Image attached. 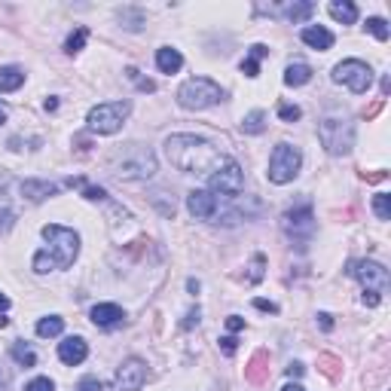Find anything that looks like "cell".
Masks as SVG:
<instances>
[{"mask_svg": "<svg viewBox=\"0 0 391 391\" xmlns=\"http://www.w3.org/2000/svg\"><path fill=\"white\" fill-rule=\"evenodd\" d=\"M367 31L373 34L376 40H388V34H391V31H388V25H385V18H376V16H373V18H367Z\"/></svg>", "mask_w": 391, "mask_h": 391, "instance_id": "obj_30", "label": "cell"}, {"mask_svg": "<svg viewBox=\"0 0 391 391\" xmlns=\"http://www.w3.org/2000/svg\"><path fill=\"white\" fill-rule=\"evenodd\" d=\"M282 391H306V388H303V385H296V383H291V385H284Z\"/></svg>", "mask_w": 391, "mask_h": 391, "instance_id": "obj_47", "label": "cell"}, {"mask_svg": "<svg viewBox=\"0 0 391 391\" xmlns=\"http://www.w3.org/2000/svg\"><path fill=\"white\" fill-rule=\"evenodd\" d=\"M269 355L266 351H257L254 358H251V364L245 367V379L248 383H254V385H260V383H266L269 379Z\"/></svg>", "mask_w": 391, "mask_h": 391, "instance_id": "obj_18", "label": "cell"}, {"mask_svg": "<svg viewBox=\"0 0 391 391\" xmlns=\"http://www.w3.org/2000/svg\"><path fill=\"white\" fill-rule=\"evenodd\" d=\"M25 391H55V385H52V379L40 376V379H31V383L25 385Z\"/></svg>", "mask_w": 391, "mask_h": 391, "instance_id": "obj_34", "label": "cell"}, {"mask_svg": "<svg viewBox=\"0 0 391 391\" xmlns=\"http://www.w3.org/2000/svg\"><path fill=\"white\" fill-rule=\"evenodd\" d=\"M126 77H128V80H135L141 92H156V83H153V80H141V73H138L135 68H128V71H126Z\"/></svg>", "mask_w": 391, "mask_h": 391, "instance_id": "obj_32", "label": "cell"}, {"mask_svg": "<svg viewBox=\"0 0 391 391\" xmlns=\"http://www.w3.org/2000/svg\"><path fill=\"white\" fill-rule=\"evenodd\" d=\"M43 239H46V248L34 257V272L46 275V272H52V269H68L73 260H77L80 236L73 229L52 223V227H43Z\"/></svg>", "mask_w": 391, "mask_h": 391, "instance_id": "obj_2", "label": "cell"}, {"mask_svg": "<svg viewBox=\"0 0 391 391\" xmlns=\"http://www.w3.org/2000/svg\"><path fill=\"white\" fill-rule=\"evenodd\" d=\"M86 355H89V346H86V339L83 337H68L59 346V358L64 361L68 367H77V364H83L86 361Z\"/></svg>", "mask_w": 391, "mask_h": 391, "instance_id": "obj_15", "label": "cell"}, {"mask_svg": "<svg viewBox=\"0 0 391 391\" xmlns=\"http://www.w3.org/2000/svg\"><path fill=\"white\" fill-rule=\"evenodd\" d=\"M315 13V6L312 4H294V6H287L284 9V16L291 18V22H303V18H309Z\"/></svg>", "mask_w": 391, "mask_h": 391, "instance_id": "obj_28", "label": "cell"}, {"mask_svg": "<svg viewBox=\"0 0 391 391\" xmlns=\"http://www.w3.org/2000/svg\"><path fill=\"white\" fill-rule=\"evenodd\" d=\"M333 83H342V86H349L355 95H364V92L373 86V71H370V64H364V61L349 59L333 68Z\"/></svg>", "mask_w": 391, "mask_h": 391, "instance_id": "obj_8", "label": "cell"}, {"mask_svg": "<svg viewBox=\"0 0 391 391\" xmlns=\"http://www.w3.org/2000/svg\"><path fill=\"white\" fill-rule=\"evenodd\" d=\"M22 83H25V73L18 68H13V64L0 68V92H16Z\"/></svg>", "mask_w": 391, "mask_h": 391, "instance_id": "obj_21", "label": "cell"}, {"mask_svg": "<svg viewBox=\"0 0 391 391\" xmlns=\"http://www.w3.org/2000/svg\"><path fill=\"white\" fill-rule=\"evenodd\" d=\"M107 169L119 181H147L156 174V156L144 144H126L107 156Z\"/></svg>", "mask_w": 391, "mask_h": 391, "instance_id": "obj_3", "label": "cell"}, {"mask_svg": "<svg viewBox=\"0 0 391 391\" xmlns=\"http://www.w3.org/2000/svg\"><path fill=\"white\" fill-rule=\"evenodd\" d=\"M321 370H324V373H327V376H333V379H337V370H333V367H337V358H330V355H321Z\"/></svg>", "mask_w": 391, "mask_h": 391, "instance_id": "obj_37", "label": "cell"}, {"mask_svg": "<svg viewBox=\"0 0 391 391\" xmlns=\"http://www.w3.org/2000/svg\"><path fill=\"white\" fill-rule=\"evenodd\" d=\"M165 153H169L172 165H178L187 174H211L227 162V156H220L217 147L196 135H172L165 141Z\"/></svg>", "mask_w": 391, "mask_h": 391, "instance_id": "obj_1", "label": "cell"}, {"mask_svg": "<svg viewBox=\"0 0 391 391\" xmlns=\"http://www.w3.org/2000/svg\"><path fill=\"white\" fill-rule=\"evenodd\" d=\"M227 327H229L232 333H236V330H241V327H245V321H241L239 315H229V318H227Z\"/></svg>", "mask_w": 391, "mask_h": 391, "instance_id": "obj_41", "label": "cell"}, {"mask_svg": "<svg viewBox=\"0 0 391 391\" xmlns=\"http://www.w3.org/2000/svg\"><path fill=\"white\" fill-rule=\"evenodd\" d=\"M220 98H223V89L208 77H193L178 89V104L184 110H205L217 104Z\"/></svg>", "mask_w": 391, "mask_h": 391, "instance_id": "obj_5", "label": "cell"}, {"mask_svg": "<svg viewBox=\"0 0 391 391\" xmlns=\"http://www.w3.org/2000/svg\"><path fill=\"white\" fill-rule=\"evenodd\" d=\"M220 349H223V355H236V337H223Z\"/></svg>", "mask_w": 391, "mask_h": 391, "instance_id": "obj_38", "label": "cell"}, {"mask_svg": "<svg viewBox=\"0 0 391 391\" xmlns=\"http://www.w3.org/2000/svg\"><path fill=\"white\" fill-rule=\"evenodd\" d=\"M263 266H266V257L257 254L254 263H251V282H260V278H263Z\"/></svg>", "mask_w": 391, "mask_h": 391, "instance_id": "obj_35", "label": "cell"}, {"mask_svg": "<svg viewBox=\"0 0 391 391\" xmlns=\"http://www.w3.org/2000/svg\"><path fill=\"white\" fill-rule=\"evenodd\" d=\"M4 123H6V107L0 104V126H4Z\"/></svg>", "mask_w": 391, "mask_h": 391, "instance_id": "obj_49", "label": "cell"}, {"mask_svg": "<svg viewBox=\"0 0 391 391\" xmlns=\"http://www.w3.org/2000/svg\"><path fill=\"white\" fill-rule=\"evenodd\" d=\"M373 211H376L379 220H388L391 217V196L388 193H379L376 196V199H373Z\"/></svg>", "mask_w": 391, "mask_h": 391, "instance_id": "obj_29", "label": "cell"}, {"mask_svg": "<svg viewBox=\"0 0 391 391\" xmlns=\"http://www.w3.org/2000/svg\"><path fill=\"white\" fill-rule=\"evenodd\" d=\"M80 190H83V196H86L89 202H104V199H107V193H104V190H101V187H89L86 181H83V187H80Z\"/></svg>", "mask_w": 391, "mask_h": 391, "instance_id": "obj_33", "label": "cell"}, {"mask_svg": "<svg viewBox=\"0 0 391 391\" xmlns=\"http://www.w3.org/2000/svg\"><path fill=\"white\" fill-rule=\"evenodd\" d=\"M156 64H160L162 73H178L184 68V55L178 49H172V46H162V49L156 52Z\"/></svg>", "mask_w": 391, "mask_h": 391, "instance_id": "obj_19", "label": "cell"}, {"mask_svg": "<svg viewBox=\"0 0 391 391\" xmlns=\"http://www.w3.org/2000/svg\"><path fill=\"white\" fill-rule=\"evenodd\" d=\"M303 370H306L303 364H287V370H284V373L291 376V379H300V376H303Z\"/></svg>", "mask_w": 391, "mask_h": 391, "instance_id": "obj_42", "label": "cell"}, {"mask_svg": "<svg viewBox=\"0 0 391 391\" xmlns=\"http://www.w3.org/2000/svg\"><path fill=\"white\" fill-rule=\"evenodd\" d=\"M300 37H303L306 46H312V49H321V52H327L330 46H333V34H330L324 25H309V28H303Z\"/></svg>", "mask_w": 391, "mask_h": 391, "instance_id": "obj_16", "label": "cell"}, {"mask_svg": "<svg viewBox=\"0 0 391 391\" xmlns=\"http://www.w3.org/2000/svg\"><path fill=\"white\" fill-rule=\"evenodd\" d=\"M147 383V367L141 358H128L119 364L116 370V379H114V388L116 391H141Z\"/></svg>", "mask_w": 391, "mask_h": 391, "instance_id": "obj_12", "label": "cell"}, {"mask_svg": "<svg viewBox=\"0 0 391 391\" xmlns=\"http://www.w3.org/2000/svg\"><path fill=\"white\" fill-rule=\"evenodd\" d=\"M187 208L193 217H199V220H214L220 214V202H217V196L208 193V190H193L187 196Z\"/></svg>", "mask_w": 391, "mask_h": 391, "instance_id": "obj_13", "label": "cell"}, {"mask_svg": "<svg viewBox=\"0 0 391 391\" xmlns=\"http://www.w3.org/2000/svg\"><path fill=\"white\" fill-rule=\"evenodd\" d=\"M61 330H64V321L59 318V315H49V318H40V324H37V333H40L43 339L59 337Z\"/></svg>", "mask_w": 391, "mask_h": 391, "instance_id": "obj_25", "label": "cell"}, {"mask_svg": "<svg viewBox=\"0 0 391 391\" xmlns=\"http://www.w3.org/2000/svg\"><path fill=\"white\" fill-rule=\"evenodd\" d=\"M0 391H6V373L0 370Z\"/></svg>", "mask_w": 391, "mask_h": 391, "instance_id": "obj_48", "label": "cell"}, {"mask_svg": "<svg viewBox=\"0 0 391 391\" xmlns=\"http://www.w3.org/2000/svg\"><path fill=\"white\" fill-rule=\"evenodd\" d=\"M318 321H321V327H324V330H330V327H333V321H330V315H327V312H321V315H318Z\"/></svg>", "mask_w": 391, "mask_h": 391, "instance_id": "obj_45", "label": "cell"}, {"mask_svg": "<svg viewBox=\"0 0 391 391\" xmlns=\"http://www.w3.org/2000/svg\"><path fill=\"white\" fill-rule=\"evenodd\" d=\"M254 306H257L260 312H278V306H275V303H269V300H257Z\"/></svg>", "mask_w": 391, "mask_h": 391, "instance_id": "obj_44", "label": "cell"}, {"mask_svg": "<svg viewBox=\"0 0 391 391\" xmlns=\"http://www.w3.org/2000/svg\"><path fill=\"white\" fill-rule=\"evenodd\" d=\"M309 80H312V68H309V64H303V61H296V64H291V68L284 71L287 86H306Z\"/></svg>", "mask_w": 391, "mask_h": 391, "instance_id": "obj_20", "label": "cell"}, {"mask_svg": "<svg viewBox=\"0 0 391 391\" xmlns=\"http://www.w3.org/2000/svg\"><path fill=\"white\" fill-rule=\"evenodd\" d=\"M282 227L284 232L291 236L294 241H300V248L306 245V241L312 239V232H315V214L309 205H300V208H291L282 217Z\"/></svg>", "mask_w": 391, "mask_h": 391, "instance_id": "obj_11", "label": "cell"}, {"mask_svg": "<svg viewBox=\"0 0 391 391\" xmlns=\"http://www.w3.org/2000/svg\"><path fill=\"white\" fill-rule=\"evenodd\" d=\"M128 110H132V104L128 101H104V104H98V107H92L89 110V132H95V135H114L123 128L126 123V116H128Z\"/></svg>", "mask_w": 391, "mask_h": 391, "instance_id": "obj_6", "label": "cell"}, {"mask_svg": "<svg viewBox=\"0 0 391 391\" xmlns=\"http://www.w3.org/2000/svg\"><path fill=\"white\" fill-rule=\"evenodd\" d=\"M4 309H9V296L0 294V312H4Z\"/></svg>", "mask_w": 391, "mask_h": 391, "instance_id": "obj_46", "label": "cell"}, {"mask_svg": "<svg viewBox=\"0 0 391 391\" xmlns=\"http://www.w3.org/2000/svg\"><path fill=\"white\" fill-rule=\"evenodd\" d=\"M59 193V187L49 181H25L22 184V196L28 202H43V199H49V196Z\"/></svg>", "mask_w": 391, "mask_h": 391, "instance_id": "obj_17", "label": "cell"}, {"mask_svg": "<svg viewBox=\"0 0 391 391\" xmlns=\"http://www.w3.org/2000/svg\"><path fill=\"white\" fill-rule=\"evenodd\" d=\"M208 193H217V196H227V199H236L245 187V174H241V165L236 160H227L217 172L208 174Z\"/></svg>", "mask_w": 391, "mask_h": 391, "instance_id": "obj_9", "label": "cell"}, {"mask_svg": "<svg viewBox=\"0 0 391 391\" xmlns=\"http://www.w3.org/2000/svg\"><path fill=\"white\" fill-rule=\"evenodd\" d=\"M13 220H16L13 211H9V208H0V236H4V232L13 227Z\"/></svg>", "mask_w": 391, "mask_h": 391, "instance_id": "obj_36", "label": "cell"}, {"mask_svg": "<svg viewBox=\"0 0 391 391\" xmlns=\"http://www.w3.org/2000/svg\"><path fill=\"white\" fill-rule=\"evenodd\" d=\"M77 391H101V383L98 379H83V383L77 385Z\"/></svg>", "mask_w": 391, "mask_h": 391, "instance_id": "obj_40", "label": "cell"}, {"mask_svg": "<svg viewBox=\"0 0 391 391\" xmlns=\"http://www.w3.org/2000/svg\"><path fill=\"white\" fill-rule=\"evenodd\" d=\"M318 138L327 153L346 156L355 147V123H349L346 116H324L318 126Z\"/></svg>", "mask_w": 391, "mask_h": 391, "instance_id": "obj_4", "label": "cell"}, {"mask_svg": "<svg viewBox=\"0 0 391 391\" xmlns=\"http://www.w3.org/2000/svg\"><path fill=\"white\" fill-rule=\"evenodd\" d=\"M330 16L337 18V22H342V25H351L358 18V6L349 4V0H342V4H339V0H333V4H330Z\"/></svg>", "mask_w": 391, "mask_h": 391, "instance_id": "obj_22", "label": "cell"}, {"mask_svg": "<svg viewBox=\"0 0 391 391\" xmlns=\"http://www.w3.org/2000/svg\"><path fill=\"white\" fill-rule=\"evenodd\" d=\"M266 128V114L263 110H251V114L241 119V132L245 135H260Z\"/></svg>", "mask_w": 391, "mask_h": 391, "instance_id": "obj_24", "label": "cell"}, {"mask_svg": "<svg viewBox=\"0 0 391 391\" xmlns=\"http://www.w3.org/2000/svg\"><path fill=\"white\" fill-rule=\"evenodd\" d=\"M278 116H282L284 123H296V119L303 116V110L296 104H278Z\"/></svg>", "mask_w": 391, "mask_h": 391, "instance_id": "obj_31", "label": "cell"}, {"mask_svg": "<svg viewBox=\"0 0 391 391\" xmlns=\"http://www.w3.org/2000/svg\"><path fill=\"white\" fill-rule=\"evenodd\" d=\"M379 300H383V296H379V294H373V291H364V306H370V309H373V306H379Z\"/></svg>", "mask_w": 391, "mask_h": 391, "instance_id": "obj_43", "label": "cell"}, {"mask_svg": "<svg viewBox=\"0 0 391 391\" xmlns=\"http://www.w3.org/2000/svg\"><path fill=\"white\" fill-rule=\"evenodd\" d=\"M266 52H269V49H266L263 43L251 46V55H248L245 61H241V71H245V77H257V73H260V59H263Z\"/></svg>", "mask_w": 391, "mask_h": 391, "instance_id": "obj_23", "label": "cell"}, {"mask_svg": "<svg viewBox=\"0 0 391 391\" xmlns=\"http://www.w3.org/2000/svg\"><path fill=\"white\" fill-rule=\"evenodd\" d=\"M300 165H303V153L294 144H278L272 150V160H269V181L291 184L300 174Z\"/></svg>", "mask_w": 391, "mask_h": 391, "instance_id": "obj_7", "label": "cell"}, {"mask_svg": "<svg viewBox=\"0 0 391 391\" xmlns=\"http://www.w3.org/2000/svg\"><path fill=\"white\" fill-rule=\"evenodd\" d=\"M13 358H16L22 367H34V364H37V355L25 346V342H16V346H13Z\"/></svg>", "mask_w": 391, "mask_h": 391, "instance_id": "obj_26", "label": "cell"}, {"mask_svg": "<svg viewBox=\"0 0 391 391\" xmlns=\"http://www.w3.org/2000/svg\"><path fill=\"white\" fill-rule=\"evenodd\" d=\"M86 37H89L86 28H77V31H73V34L68 37V43H64V52H68V55L80 52V49H83V43H86Z\"/></svg>", "mask_w": 391, "mask_h": 391, "instance_id": "obj_27", "label": "cell"}, {"mask_svg": "<svg viewBox=\"0 0 391 391\" xmlns=\"http://www.w3.org/2000/svg\"><path fill=\"white\" fill-rule=\"evenodd\" d=\"M123 318H126V312L119 309L116 303H98L95 309H92V324H95V327H104V330L119 327Z\"/></svg>", "mask_w": 391, "mask_h": 391, "instance_id": "obj_14", "label": "cell"}, {"mask_svg": "<svg viewBox=\"0 0 391 391\" xmlns=\"http://www.w3.org/2000/svg\"><path fill=\"white\" fill-rule=\"evenodd\" d=\"M349 275L358 278L364 284V291H373L379 296L388 291V269L373 263V260H355V263H349Z\"/></svg>", "mask_w": 391, "mask_h": 391, "instance_id": "obj_10", "label": "cell"}, {"mask_svg": "<svg viewBox=\"0 0 391 391\" xmlns=\"http://www.w3.org/2000/svg\"><path fill=\"white\" fill-rule=\"evenodd\" d=\"M199 315H202L199 306H196V309H190V312H187V321H184V327H187V330L196 327V324H199Z\"/></svg>", "mask_w": 391, "mask_h": 391, "instance_id": "obj_39", "label": "cell"}]
</instances>
